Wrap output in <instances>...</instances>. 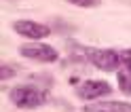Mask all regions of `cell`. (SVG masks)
Listing matches in <instances>:
<instances>
[{
	"instance_id": "ba28073f",
	"label": "cell",
	"mask_w": 131,
	"mask_h": 112,
	"mask_svg": "<svg viewBox=\"0 0 131 112\" xmlns=\"http://www.w3.org/2000/svg\"><path fill=\"white\" fill-rule=\"evenodd\" d=\"M17 70H19L17 66H9V63H4V66L0 68V78H2V81H4V78H11L13 72H17Z\"/></svg>"
},
{
	"instance_id": "5b68a950",
	"label": "cell",
	"mask_w": 131,
	"mask_h": 112,
	"mask_svg": "<svg viewBox=\"0 0 131 112\" xmlns=\"http://www.w3.org/2000/svg\"><path fill=\"white\" fill-rule=\"evenodd\" d=\"M15 32L26 38H34V40H38V38H45L49 36V26H45V23H36V21H28V19H21L15 23Z\"/></svg>"
},
{
	"instance_id": "3957f363",
	"label": "cell",
	"mask_w": 131,
	"mask_h": 112,
	"mask_svg": "<svg viewBox=\"0 0 131 112\" xmlns=\"http://www.w3.org/2000/svg\"><path fill=\"white\" fill-rule=\"evenodd\" d=\"M21 55L28 59H34V61H40V63H51L57 59V51L49 44H42V42H32V44H23L21 47Z\"/></svg>"
},
{
	"instance_id": "6da1fadb",
	"label": "cell",
	"mask_w": 131,
	"mask_h": 112,
	"mask_svg": "<svg viewBox=\"0 0 131 112\" xmlns=\"http://www.w3.org/2000/svg\"><path fill=\"white\" fill-rule=\"evenodd\" d=\"M11 102L17 104L19 108H36L47 102V95L42 89L36 87H15L11 89Z\"/></svg>"
},
{
	"instance_id": "277c9868",
	"label": "cell",
	"mask_w": 131,
	"mask_h": 112,
	"mask_svg": "<svg viewBox=\"0 0 131 112\" xmlns=\"http://www.w3.org/2000/svg\"><path fill=\"white\" fill-rule=\"evenodd\" d=\"M108 93H110V85L106 81H85L76 89V95L80 99H97V97L108 95Z\"/></svg>"
},
{
	"instance_id": "7a4b0ae2",
	"label": "cell",
	"mask_w": 131,
	"mask_h": 112,
	"mask_svg": "<svg viewBox=\"0 0 131 112\" xmlns=\"http://www.w3.org/2000/svg\"><path fill=\"white\" fill-rule=\"evenodd\" d=\"M85 53L89 55V61H91L93 66H97L100 70H108V72L116 70L121 66V61H123L121 55L110 51V49H89Z\"/></svg>"
},
{
	"instance_id": "8992f818",
	"label": "cell",
	"mask_w": 131,
	"mask_h": 112,
	"mask_svg": "<svg viewBox=\"0 0 131 112\" xmlns=\"http://www.w3.org/2000/svg\"><path fill=\"white\" fill-rule=\"evenodd\" d=\"M87 112H131V104L127 102H102L85 108Z\"/></svg>"
},
{
	"instance_id": "52a82bcc",
	"label": "cell",
	"mask_w": 131,
	"mask_h": 112,
	"mask_svg": "<svg viewBox=\"0 0 131 112\" xmlns=\"http://www.w3.org/2000/svg\"><path fill=\"white\" fill-rule=\"evenodd\" d=\"M116 81H118L121 91L127 93V95H131V74H129V72H118V74H116Z\"/></svg>"
},
{
	"instance_id": "9c48e42d",
	"label": "cell",
	"mask_w": 131,
	"mask_h": 112,
	"mask_svg": "<svg viewBox=\"0 0 131 112\" xmlns=\"http://www.w3.org/2000/svg\"><path fill=\"white\" fill-rule=\"evenodd\" d=\"M70 4H74V6H95L100 0H68Z\"/></svg>"
},
{
	"instance_id": "30bf717a",
	"label": "cell",
	"mask_w": 131,
	"mask_h": 112,
	"mask_svg": "<svg viewBox=\"0 0 131 112\" xmlns=\"http://www.w3.org/2000/svg\"><path fill=\"white\" fill-rule=\"evenodd\" d=\"M121 57H123V63H125V66H129V68H131V49H127V51H123V53H121Z\"/></svg>"
}]
</instances>
